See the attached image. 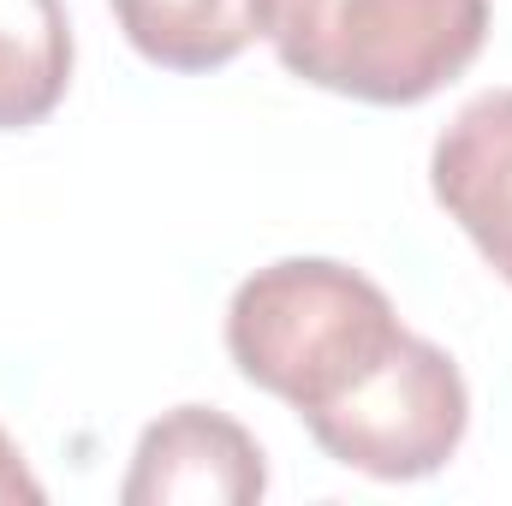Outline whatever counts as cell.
Instances as JSON below:
<instances>
[{
  "label": "cell",
  "mask_w": 512,
  "mask_h": 506,
  "mask_svg": "<svg viewBox=\"0 0 512 506\" xmlns=\"http://www.w3.org/2000/svg\"><path fill=\"white\" fill-rule=\"evenodd\" d=\"M399 340L405 322L393 298L364 268L334 256H280L239 280L227 304V358L298 417L340 399Z\"/></svg>",
  "instance_id": "6da1fadb"
},
{
  "label": "cell",
  "mask_w": 512,
  "mask_h": 506,
  "mask_svg": "<svg viewBox=\"0 0 512 506\" xmlns=\"http://www.w3.org/2000/svg\"><path fill=\"white\" fill-rule=\"evenodd\" d=\"M274 60L334 96L417 108L489 42V0H251Z\"/></svg>",
  "instance_id": "7a4b0ae2"
},
{
  "label": "cell",
  "mask_w": 512,
  "mask_h": 506,
  "mask_svg": "<svg viewBox=\"0 0 512 506\" xmlns=\"http://www.w3.org/2000/svg\"><path fill=\"white\" fill-rule=\"evenodd\" d=\"M304 429L346 471H364L376 483H417L459 453L471 429V387L435 340L405 328L382 364L310 411Z\"/></svg>",
  "instance_id": "3957f363"
},
{
  "label": "cell",
  "mask_w": 512,
  "mask_h": 506,
  "mask_svg": "<svg viewBox=\"0 0 512 506\" xmlns=\"http://www.w3.org/2000/svg\"><path fill=\"white\" fill-rule=\"evenodd\" d=\"M268 495V459L245 423L215 405L161 411L131 453L126 506H251Z\"/></svg>",
  "instance_id": "277c9868"
},
{
  "label": "cell",
  "mask_w": 512,
  "mask_h": 506,
  "mask_svg": "<svg viewBox=\"0 0 512 506\" xmlns=\"http://www.w3.org/2000/svg\"><path fill=\"white\" fill-rule=\"evenodd\" d=\"M429 185L447 221L512 286V84L471 96L429 155Z\"/></svg>",
  "instance_id": "5b68a950"
},
{
  "label": "cell",
  "mask_w": 512,
  "mask_h": 506,
  "mask_svg": "<svg viewBox=\"0 0 512 506\" xmlns=\"http://www.w3.org/2000/svg\"><path fill=\"white\" fill-rule=\"evenodd\" d=\"M126 42L161 72H215L256 42L251 0H108Z\"/></svg>",
  "instance_id": "8992f818"
},
{
  "label": "cell",
  "mask_w": 512,
  "mask_h": 506,
  "mask_svg": "<svg viewBox=\"0 0 512 506\" xmlns=\"http://www.w3.org/2000/svg\"><path fill=\"white\" fill-rule=\"evenodd\" d=\"M72 90V18L60 0H0V131L42 126Z\"/></svg>",
  "instance_id": "52a82bcc"
},
{
  "label": "cell",
  "mask_w": 512,
  "mask_h": 506,
  "mask_svg": "<svg viewBox=\"0 0 512 506\" xmlns=\"http://www.w3.org/2000/svg\"><path fill=\"white\" fill-rule=\"evenodd\" d=\"M42 506L48 501V489L30 477V465H24V453H18V441L0 429V506Z\"/></svg>",
  "instance_id": "ba28073f"
}]
</instances>
